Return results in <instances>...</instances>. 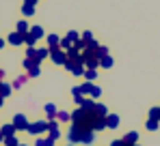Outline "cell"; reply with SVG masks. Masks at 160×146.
<instances>
[{
	"mask_svg": "<svg viewBox=\"0 0 160 146\" xmlns=\"http://www.w3.org/2000/svg\"><path fill=\"white\" fill-rule=\"evenodd\" d=\"M82 138H84V129H80V127H76V125H72L69 131H67V140H69V144H78V142H82Z\"/></svg>",
	"mask_w": 160,
	"mask_h": 146,
	"instance_id": "6da1fadb",
	"label": "cell"
},
{
	"mask_svg": "<svg viewBox=\"0 0 160 146\" xmlns=\"http://www.w3.org/2000/svg\"><path fill=\"white\" fill-rule=\"evenodd\" d=\"M30 135H39V133H43V131H48V121H37V122H30L26 129Z\"/></svg>",
	"mask_w": 160,
	"mask_h": 146,
	"instance_id": "7a4b0ae2",
	"label": "cell"
},
{
	"mask_svg": "<svg viewBox=\"0 0 160 146\" xmlns=\"http://www.w3.org/2000/svg\"><path fill=\"white\" fill-rule=\"evenodd\" d=\"M50 58H52L54 65H65V60H67V54L63 52L61 48H50Z\"/></svg>",
	"mask_w": 160,
	"mask_h": 146,
	"instance_id": "3957f363",
	"label": "cell"
},
{
	"mask_svg": "<svg viewBox=\"0 0 160 146\" xmlns=\"http://www.w3.org/2000/svg\"><path fill=\"white\" fill-rule=\"evenodd\" d=\"M28 118L24 116V114H15L13 116V127H15V131H26L28 129Z\"/></svg>",
	"mask_w": 160,
	"mask_h": 146,
	"instance_id": "277c9868",
	"label": "cell"
},
{
	"mask_svg": "<svg viewBox=\"0 0 160 146\" xmlns=\"http://www.w3.org/2000/svg\"><path fill=\"white\" fill-rule=\"evenodd\" d=\"M48 138H52L54 142L61 138V129H58V121H48Z\"/></svg>",
	"mask_w": 160,
	"mask_h": 146,
	"instance_id": "5b68a950",
	"label": "cell"
},
{
	"mask_svg": "<svg viewBox=\"0 0 160 146\" xmlns=\"http://www.w3.org/2000/svg\"><path fill=\"white\" fill-rule=\"evenodd\" d=\"M7 43H9V45H13V48L22 45V43H24V34H20V32L15 30V32H11V34L7 37Z\"/></svg>",
	"mask_w": 160,
	"mask_h": 146,
	"instance_id": "8992f818",
	"label": "cell"
},
{
	"mask_svg": "<svg viewBox=\"0 0 160 146\" xmlns=\"http://www.w3.org/2000/svg\"><path fill=\"white\" fill-rule=\"evenodd\" d=\"M18 131H15V127H13V122H9V125H4V127H0V135L2 138H13Z\"/></svg>",
	"mask_w": 160,
	"mask_h": 146,
	"instance_id": "52a82bcc",
	"label": "cell"
},
{
	"mask_svg": "<svg viewBox=\"0 0 160 146\" xmlns=\"http://www.w3.org/2000/svg\"><path fill=\"white\" fill-rule=\"evenodd\" d=\"M104 121H106V129H117L119 127V116L117 114H108Z\"/></svg>",
	"mask_w": 160,
	"mask_h": 146,
	"instance_id": "ba28073f",
	"label": "cell"
},
{
	"mask_svg": "<svg viewBox=\"0 0 160 146\" xmlns=\"http://www.w3.org/2000/svg\"><path fill=\"white\" fill-rule=\"evenodd\" d=\"M43 112H46V116H48V121H56V105L54 103H48L46 107H43Z\"/></svg>",
	"mask_w": 160,
	"mask_h": 146,
	"instance_id": "9c48e42d",
	"label": "cell"
},
{
	"mask_svg": "<svg viewBox=\"0 0 160 146\" xmlns=\"http://www.w3.org/2000/svg\"><path fill=\"white\" fill-rule=\"evenodd\" d=\"M121 140H123L128 146H134V144H136V140H138V133H136V131H130V133H126Z\"/></svg>",
	"mask_w": 160,
	"mask_h": 146,
	"instance_id": "30bf717a",
	"label": "cell"
},
{
	"mask_svg": "<svg viewBox=\"0 0 160 146\" xmlns=\"http://www.w3.org/2000/svg\"><path fill=\"white\" fill-rule=\"evenodd\" d=\"M93 114L98 116V118H106L108 116V110L102 105V103H95V107H93Z\"/></svg>",
	"mask_w": 160,
	"mask_h": 146,
	"instance_id": "8fae6325",
	"label": "cell"
},
{
	"mask_svg": "<svg viewBox=\"0 0 160 146\" xmlns=\"http://www.w3.org/2000/svg\"><path fill=\"white\" fill-rule=\"evenodd\" d=\"M48 56H50V49H48V48L37 49V54H35V62H39V65H41V60H43V58H48Z\"/></svg>",
	"mask_w": 160,
	"mask_h": 146,
	"instance_id": "7c38bea8",
	"label": "cell"
},
{
	"mask_svg": "<svg viewBox=\"0 0 160 146\" xmlns=\"http://www.w3.org/2000/svg\"><path fill=\"white\" fill-rule=\"evenodd\" d=\"M80 107H82V110H89V112H93V107H95V101H93L91 97H84V99H82V103H80Z\"/></svg>",
	"mask_w": 160,
	"mask_h": 146,
	"instance_id": "4fadbf2b",
	"label": "cell"
},
{
	"mask_svg": "<svg viewBox=\"0 0 160 146\" xmlns=\"http://www.w3.org/2000/svg\"><path fill=\"white\" fill-rule=\"evenodd\" d=\"M58 43H61V37H58V34H48V49L58 48Z\"/></svg>",
	"mask_w": 160,
	"mask_h": 146,
	"instance_id": "5bb4252c",
	"label": "cell"
},
{
	"mask_svg": "<svg viewBox=\"0 0 160 146\" xmlns=\"http://www.w3.org/2000/svg\"><path fill=\"white\" fill-rule=\"evenodd\" d=\"M28 32H30V34H32V37H35L37 41H39V39L43 37V28H41V26H32V28H30Z\"/></svg>",
	"mask_w": 160,
	"mask_h": 146,
	"instance_id": "9a60e30c",
	"label": "cell"
},
{
	"mask_svg": "<svg viewBox=\"0 0 160 146\" xmlns=\"http://www.w3.org/2000/svg\"><path fill=\"white\" fill-rule=\"evenodd\" d=\"M112 62H115V60L110 58V54H106L104 58H100V67H104V69H110V67H112Z\"/></svg>",
	"mask_w": 160,
	"mask_h": 146,
	"instance_id": "2e32d148",
	"label": "cell"
},
{
	"mask_svg": "<svg viewBox=\"0 0 160 146\" xmlns=\"http://www.w3.org/2000/svg\"><path fill=\"white\" fill-rule=\"evenodd\" d=\"M35 146H54V140L52 138H37Z\"/></svg>",
	"mask_w": 160,
	"mask_h": 146,
	"instance_id": "e0dca14e",
	"label": "cell"
},
{
	"mask_svg": "<svg viewBox=\"0 0 160 146\" xmlns=\"http://www.w3.org/2000/svg\"><path fill=\"white\" fill-rule=\"evenodd\" d=\"M35 43H37V39H35L30 32H26V34H24V45H26V48H35Z\"/></svg>",
	"mask_w": 160,
	"mask_h": 146,
	"instance_id": "ac0fdd59",
	"label": "cell"
},
{
	"mask_svg": "<svg viewBox=\"0 0 160 146\" xmlns=\"http://www.w3.org/2000/svg\"><path fill=\"white\" fill-rule=\"evenodd\" d=\"M28 30H30V26L26 24V20H20V22H18V32H20V34H26Z\"/></svg>",
	"mask_w": 160,
	"mask_h": 146,
	"instance_id": "d6986e66",
	"label": "cell"
},
{
	"mask_svg": "<svg viewBox=\"0 0 160 146\" xmlns=\"http://www.w3.org/2000/svg\"><path fill=\"white\" fill-rule=\"evenodd\" d=\"M22 15H24V17H32V15H35V7L22 4Z\"/></svg>",
	"mask_w": 160,
	"mask_h": 146,
	"instance_id": "ffe728a7",
	"label": "cell"
},
{
	"mask_svg": "<svg viewBox=\"0 0 160 146\" xmlns=\"http://www.w3.org/2000/svg\"><path fill=\"white\" fill-rule=\"evenodd\" d=\"M158 125H160V121H152V118H147L145 129H147V131H156V129H158Z\"/></svg>",
	"mask_w": 160,
	"mask_h": 146,
	"instance_id": "44dd1931",
	"label": "cell"
},
{
	"mask_svg": "<svg viewBox=\"0 0 160 146\" xmlns=\"http://www.w3.org/2000/svg\"><path fill=\"white\" fill-rule=\"evenodd\" d=\"M26 80H28V75H18V77H15V82H13L11 86H13V88H20L22 84H26Z\"/></svg>",
	"mask_w": 160,
	"mask_h": 146,
	"instance_id": "7402d4cb",
	"label": "cell"
},
{
	"mask_svg": "<svg viewBox=\"0 0 160 146\" xmlns=\"http://www.w3.org/2000/svg\"><path fill=\"white\" fill-rule=\"evenodd\" d=\"M58 48L63 49V52H67L69 48H74V43H72V41H69V39L65 37V39H61V43H58Z\"/></svg>",
	"mask_w": 160,
	"mask_h": 146,
	"instance_id": "603a6c76",
	"label": "cell"
},
{
	"mask_svg": "<svg viewBox=\"0 0 160 146\" xmlns=\"http://www.w3.org/2000/svg\"><path fill=\"white\" fill-rule=\"evenodd\" d=\"M22 65H24V69H28V71H30V69H35V67H39V62H35L32 58H24V62H22Z\"/></svg>",
	"mask_w": 160,
	"mask_h": 146,
	"instance_id": "cb8c5ba5",
	"label": "cell"
},
{
	"mask_svg": "<svg viewBox=\"0 0 160 146\" xmlns=\"http://www.w3.org/2000/svg\"><path fill=\"white\" fill-rule=\"evenodd\" d=\"M84 77H87V82H93L98 77V71L95 69H84Z\"/></svg>",
	"mask_w": 160,
	"mask_h": 146,
	"instance_id": "d4e9b609",
	"label": "cell"
},
{
	"mask_svg": "<svg viewBox=\"0 0 160 146\" xmlns=\"http://www.w3.org/2000/svg\"><path fill=\"white\" fill-rule=\"evenodd\" d=\"M67 39H69V41H72V43L76 45V43L80 41V34L76 32V30H69V32H67Z\"/></svg>",
	"mask_w": 160,
	"mask_h": 146,
	"instance_id": "484cf974",
	"label": "cell"
},
{
	"mask_svg": "<svg viewBox=\"0 0 160 146\" xmlns=\"http://www.w3.org/2000/svg\"><path fill=\"white\" fill-rule=\"evenodd\" d=\"M100 95H102V88H100V86H93V88H91V93H89V97L93 99V101H95V99H100Z\"/></svg>",
	"mask_w": 160,
	"mask_h": 146,
	"instance_id": "4316f807",
	"label": "cell"
},
{
	"mask_svg": "<svg viewBox=\"0 0 160 146\" xmlns=\"http://www.w3.org/2000/svg\"><path fill=\"white\" fill-rule=\"evenodd\" d=\"M69 118H72V114H69V112H56V121H58V122L69 121Z\"/></svg>",
	"mask_w": 160,
	"mask_h": 146,
	"instance_id": "83f0119b",
	"label": "cell"
},
{
	"mask_svg": "<svg viewBox=\"0 0 160 146\" xmlns=\"http://www.w3.org/2000/svg\"><path fill=\"white\" fill-rule=\"evenodd\" d=\"M149 118L152 121H160V107H152L149 110Z\"/></svg>",
	"mask_w": 160,
	"mask_h": 146,
	"instance_id": "f1b7e54d",
	"label": "cell"
},
{
	"mask_svg": "<svg viewBox=\"0 0 160 146\" xmlns=\"http://www.w3.org/2000/svg\"><path fill=\"white\" fill-rule=\"evenodd\" d=\"M2 142H4V146H20L18 138H2Z\"/></svg>",
	"mask_w": 160,
	"mask_h": 146,
	"instance_id": "f546056e",
	"label": "cell"
},
{
	"mask_svg": "<svg viewBox=\"0 0 160 146\" xmlns=\"http://www.w3.org/2000/svg\"><path fill=\"white\" fill-rule=\"evenodd\" d=\"M108 54V49L104 48V45H100V48L95 49V56H98V58H104V56H106Z\"/></svg>",
	"mask_w": 160,
	"mask_h": 146,
	"instance_id": "4dcf8cb0",
	"label": "cell"
},
{
	"mask_svg": "<svg viewBox=\"0 0 160 146\" xmlns=\"http://www.w3.org/2000/svg\"><path fill=\"white\" fill-rule=\"evenodd\" d=\"M80 39H82V41H84V43L89 45V43L93 41V32H82V37H80Z\"/></svg>",
	"mask_w": 160,
	"mask_h": 146,
	"instance_id": "1f68e13d",
	"label": "cell"
},
{
	"mask_svg": "<svg viewBox=\"0 0 160 146\" xmlns=\"http://www.w3.org/2000/svg\"><path fill=\"white\" fill-rule=\"evenodd\" d=\"M35 54H37V48H26V58H32L35 60Z\"/></svg>",
	"mask_w": 160,
	"mask_h": 146,
	"instance_id": "d6a6232c",
	"label": "cell"
},
{
	"mask_svg": "<svg viewBox=\"0 0 160 146\" xmlns=\"http://www.w3.org/2000/svg\"><path fill=\"white\" fill-rule=\"evenodd\" d=\"M28 77H37V75H39V67H35V69H30V71L26 73Z\"/></svg>",
	"mask_w": 160,
	"mask_h": 146,
	"instance_id": "836d02e7",
	"label": "cell"
},
{
	"mask_svg": "<svg viewBox=\"0 0 160 146\" xmlns=\"http://www.w3.org/2000/svg\"><path fill=\"white\" fill-rule=\"evenodd\" d=\"M110 146H128V144H126L123 140H112V142H110Z\"/></svg>",
	"mask_w": 160,
	"mask_h": 146,
	"instance_id": "e575fe53",
	"label": "cell"
},
{
	"mask_svg": "<svg viewBox=\"0 0 160 146\" xmlns=\"http://www.w3.org/2000/svg\"><path fill=\"white\" fill-rule=\"evenodd\" d=\"M37 2H39V0H24V4H28V7H35Z\"/></svg>",
	"mask_w": 160,
	"mask_h": 146,
	"instance_id": "d590c367",
	"label": "cell"
},
{
	"mask_svg": "<svg viewBox=\"0 0 160 146\" xmlns=\"http://www.w3.org/2000/svg\"><path fill=\"white\" fill-rule=\"evenodd\" d=\"M4 48V39H0V49Z\"/></svg>",
	"mask_w": 160,
	"mask_h": 146,
	"instance_id": "8d00e7d4",
	"label": "cell"
},
{
	"mask_svg": "<svg viewBox=\"0 0 160 146\" xmlns=\"http://www.w3.org/2000/svg\"><path fill=\"white\" fill-rule=\"evenodd\" d=\"M2 77H4V71H2V69H0V82H2Z\"/></svg>",
	"mask_w": 160,
	"mask_h": 146,
	"instance_id": "74e56055",
	"label": "cell"
},
{
	"mask_svg": "<svg viewBox=\"0 0 160 146\" xmlns=\"http://www.w3.org/2000/svg\"><path fill=\"white\" fill-rule=\"evenodd\" d=\"M2 105H4V99H2V97H0V107H2Z\"/></svg>",
	"mask_w": 160,
	"mask_h": 146,
	"instance_id": "f35d334b",
	"label": "cell"
},
{
	"mask_svg": "<svg viewBox=\"0 0 160 146\" xmlns=\"http://www.w3.org/2000/svg\"><path fill=\"white\" fill-rule=\"evenodd\" d=\"M0 142H2V135H0Z\"/></svg>",
	"mask_w": 160,
	"mask_h": 146,
	"instance_id": "ab89813d",
	"label": "cell"
},
{
	"mask_svg": "<svg viewBox=\"0 0 160 146\" xmlns=\"http://www.w3.org/2000/svg\"><path fill=\"white\" fill-rule=\"evenodd\" d=\"M67 146H74V144H67Z\"/></svg>",
	"mask_w": 160,
	"mask_h": 146,
	"instance_id": "60d3db41",
	"label": "cell"
},
{
	"mask_svg": "<svg viewBox=\"0 0 160 146\" xmlns=\"http://www.w3.org/2000/svg\"><path fill=\"white\" fill-rule=\"evenodd\" d=\"M20 146H26V144H20Z\"/></svg>",
	"mask_w": 160,
	"mask_h": 146,
	"instance_id": "b9f144b4",
	"label": "cell"
}]
</instances>
